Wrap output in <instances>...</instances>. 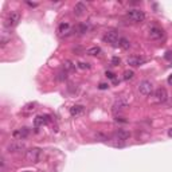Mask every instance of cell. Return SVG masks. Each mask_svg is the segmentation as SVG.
<instances>
[{
  "label": "cell",
  "mask_w": 172,
  "mask_h": 172,
  "mask_svg": "<svg viewBox=\"0 0 172 172\" xmlns=\"http://www.w3.org/2000/svg\"><path fill=\"white\" fill-rule=\"evenodd\" d=\"M126 16H128L129 19H130L132 22H134V23H140V22H144L145 19V13L144 11L141 10H129L128 12H126Z\"/></svg>",
  "instance_id": "obj_1"
},
{
  "label": "cell",
  "mask_w": 172,
  "mask_h": 172,
  "mask_svg": "<svg viewBox=\"0 0 172 172\" xmlns=\"http://www.w3.org/2000/svg\"><path fill=\"white\" fill-rule=\"evenodd\" d=\"M40 156H42V150L39 148H31L26 152V159L30 163H38L40 160Z\"/></svg>",
  "instance_id": "obj_2"
},
{
  "label": "cell",
  "mask_w": 172,
  "mask_h": 172,
  "mask_svg": "<svg viewBox=\"0 0 172 172\" xmlns=\"http://www.w3.org/2000/svg\"><path fill=\"white\" fill-rule=\"evenodd\" d=\"M153 91V85H152V82L150 81H141L140 82V85H139V93L141 94V96H144V97H147V96H149L150 93Z\"/></svg>",
  "instance_id": "obj_3"
},
{
  "label": "cell",
  "mask_w": 172,
  "mask_h": 172,
  "mask_svg": "<svg viewBox=\"0 0 172 172\" xmlns=\"http://www.w3.org/2000/svg\"><path fill=\"white\" fill-rule=\"evenodd\" d=\"M104 42H106V43H110V44H113L114 46L116 43H118V40H120V38H118V34L116 31H108L106 34L104 35Z\"/></svg>",
  "instance_id": "obj_4"
},
{
  "label": "cell",
  "mask_w": 172,
  "mask_h": 172,
  "mask_svg": "<svg viewBox=\"0 0 172 172\" xmlns=\"http://www.w3.org/2000/svg\"><path fill=\"white\" fill-rule=\"evenodd\" d=\"M155 98L157 102L163 104V102H165L168 99V93H167V90L164 87H159L155 90Z\"/></svg>",
  "instance_id": "obj_5"
},
{
  "label": "cell",
  "mask_w": 172,
  "mask_h": 172,
  "mask_svg": "<svg viewBox=\"0 0 172 172\" xmlns=\"http://www.w3.org/2000/svg\"><path fill=\"white\" fill-rule=\"evenodd\" d=\"M24 149V144L22 141H13L7 147V152L10 153H18Z\"/></svg>",
  "instance_id": "obj_6"
},
{
  "label": "cell",
  "mask_w": 172,
  "mask_h": 172,
  "mask_svg": "<svg viewBox=\"0 0 172 172\" xmlns=\"http://www.w3.org/2000/svg\"><path fill=\"white\" fill-rule=\"evenodd\" d=\"M126 63L130 64V66L133 67H137V66H141V64L145 63V58H142V56H129L128 59H126Z\"/></svg>",
  "instance_id": "obj_7"
},
{
  "label": "cell",
  "mask_w": 172,
  "mask_h": 172,
  "mask_svg": "<svg viewBox=\"0 0 172 172\" xmlns=\"http://www.w3.org/2000/svg\"><path fill=\"white\" fill-rule=\"evenodd\" d=\"M50 120H51L50 116H47V114L38 116V117H35V120H34V125L36 126V128H39V126H43V125H46V124H48Z\"/></svg>",
  "instance_id": "obj_8"
},
{
  "label": "cell",
  "mask_w": 172,
  "mask_h": 172,
  "mask_svg": "<svg viewBox=\"0 0 172 172\" xmlns=\"http://www.w3.org/2000/svg\"><path fill=\"white\" fill-rule=\"evenodd\" d=\"M128 101H126V98H124V97H121V98H118L117 101L113 104V110L114 112H117V110H122L125 109V108H128Z\"/></svg>",
  "instance_id": "obj_9"
},
{
  "label": "cell",
  "mask_w": 172,
  "mask_h": 172,
  "mask_svg": "<svg viewBox=\"0 0 172 172\" xmlns=\"http://www.w3.org/2000/svg\"><path fill=\"white\" fill-rule=\"evenodd\" d=\"M19 20H20V15H19V12H11L10 16H8L7 26H8V27L16 26V24L19 23Z\"/></svg>",
  "instance_id": "obj_10"
},
{
  "label": "cell",
  "mask_w": 172,
  "mask_h": 172,
  "mask_svg": "<svg viewBox=\"0 0 172 172\" xmlns=\"http://www.w3.org/2000/svg\"><path fill=\"white\" fill-rule=\"evenodd\" d=\"M163 38V31L157 27H152L149 30V39L152 40H157V39H161Z\"/></svg>",
  "instance_id": "obj_11"
},
{
  "label": "cell",
  "mask_w": 172,
  "mask_h": 172,
  "mask_svg": "<svg viewBox=\"0 0 172 172\" xmlns=\"http://www.w3.org/2000/svg\"><path fill=\"white\" fill-rule=\"evenodd\" d=\"M12 134H13V137H16V139L23 140V139H26V137H28L30 129L28 128H20V129H18V130L13 132Z\"/></svg>",
  "instance_id": "obj_12"
},
{
  "label": "cell",
  "mask_w": 172,
  "mask_h": 172,
  "mask_svg": "<svg viewBox=\"0 0 172 172\" xmlns=\"http://www.w3.org/2000/svg\"><path fill=\"white\" fill-rule=\"evenodd\" d=\"M85 113V108L82 105H74V106L70 108V114L73 117H78V116H82Z\"/></svg>",
  "instance_id": "obj_13"
},
{
  "label": "cell",
  "mask_w": 172,
  "mask_h": 172,
  "mask_svg": "<svg viewBox=\"0 0 172 172\" xmlns=\"http://www.w3.org/2000/svg\"><path fill=\"white\" fill-rule=\"evenodd\" d=\"M114 136H116V139H117V140L125 141L126 139H129V137H130V133H129L128 130H124V129H118V130L114 133Z\"/></svg>",
  "instance_id": "obj_14"
},
{
  "label": "cell",
  "mask_w": 172,
  "mask_h": 172,
  "mask_svg": "<svg viewBox=\"0 0 172 172\" xmlns=\"http://www.w3.org/2000/svg\"><path fill=\"white\" fill-rule=\"evenodd\" d=\"M85 11H86V5L83 4L82 1H79V3H77L75 4V7H74V13L77 16H82L83 13H85Z\"/></svg>",
  "instance_id": "obj_15"
},
{
  "label": "cell",
  "mask_w": 172,
  "mask_h": 172,
  "mask_svg": "<svg viewBox=\"0 0 172 172\" xmlns=\"http://www.w3.org/2000/svg\"><path fill=\"white\" fill-rule=\"evenodd\" d=\"M58 32L62 34V35L70 34V32H71V30H70V24L69 23H62L61 26H59V28H58Z\"/></svg>",
  "instance_id": "obj_16"
},
{
  "label": "cell",
  "mask_w": 172,
  "mask_h": 172,
  "mask_svg": "<svg viewBox=\"0 0 172 172\" xmlns=\"http://www.w3.org/2000/svg\"><path fill=\"white\" fill-rule=\"evenodd\" d=\"M118 46H120L121 48H124V50H128V48L130 47V43H129V40L125 39V38H120V40H118Z\"/></svg>",
  "instance_id": "obj_17"
},
{
  "label": "cell",
  "mask_w": 172,
  "mask_h": 172,
  "mask_svg": "<svg viewBox=\"0 0 172 172\" xmlns=\"http://www.w3.org/2000/svg\"><path fill=\"white\" fill-rule=\"evenodd\" d=\"M99 53H101V48L97 47V46H94V47H90L89 50H86V54H87V55H98Z\"/></svg>",
  "instance_id": "obj_18"
},
{
  "label": "cell",
  "mask_w": 172,
  "mask_h": 172,
  "mask_svg": "<svg viewBox=\"0 0 172 172\" xmlns=\"http://www.w3.org/2000/svg\"><path fill=\"white\" fill-rule=\"evenodd\" d=\"M74 64H73L71 61H64L63 63V70H66V71H71V70H74Z\"/></svg>",
  "instance_id": "obj_19"
},
{
  "label": "cell",
  "mask_w": 172,
  "mask_h": 172,
  "mask_svg": "<svg viewBox=\"0 0 172 172\" xmlns=\"http://www.w3.org/2000/svg\"><path fill=\"white\" fill-rule=\"evenodd\" d=\"M67 78V71L66 70H62L61 73H58V77H56V79L58 81H64Z\"/></svg>",
  "instance_id": "obj_20"
},
{
  "label": "cell",
  "mask_w": 172,
  "mask_h": 172,
  "mask_svg": "<svg viewBox=\"0 0 172 172\" xmlns=\"http://www.w3.org/2000/svg\"><path fill=\"white\" fill-rule=\"evenodd\" d=\"M133 75H134V73L132 71V70H126V71L124 73V79H125V81L132 79V78H133Z\"/></svg>",
  "instance_id": "obj_21"
},
{
  "label": "cell",
  "mask_w": 172,
  "mask_h": 172,
  "mask_svg": "<svg viewBox=\"0 0 172 172\" xmlns=\"http://www.w3.org/2000/svg\"><path fill=\"white\" fill-rule=\"evenodd\" d=\"M77 31H78V34H85V32L87 31V26H86V24H79V26L77 27Z\"/></svg>",
  "instance_id": "obj_22"
},
{
  "label": "cell",
  "mask_w": 172,
  "mask_h": 172,
  "mask_svg": "<svg viewBox=\"0 0 172 172\" xmlns=\"http://www.w3.org/2000/svg\"><path fill=\"white\" fill-rule=\"evenodd\" d=\"M120 62H121V59L117 58V56H113V58H112V64H113V66H118Z\"/></svg>",
  "instance_id": "obj_23"
},
{
  "label": "cell",
  "mask_w": 172,
  "mask_h": 172,
  "mask_svg": "<svg viewBox=\"0 0 172 172\" xmlns=\"http://www.w3.org/2000/svg\"><path fill=\"white\" fill-rule=\"evenodd\" d=\"M78 67H79V69H89V63H85V62H79V63H78Z\"/></svg>",
  "instance_id": "obj_24"
},
{
  "label": "cell",
  "mask_w": 172,
  "mask_h": 172,
  "mask_svg": "<svg viewBox=\"0 0 172 172\" xmlns=\"http://www.w3.org/2000/svg\"><path fill=\"white\" fill-rule=\"evenodd\" d=\"M114 120L117 121V122H124V124H125V122H128V121H126V120H125V118H124V117H118V116H117V117L114 118Z\"/></svg>",
  "instance_id": "obj_25"
},
{
  "label": "cell",
  "mask_w": 172,
  "mask_h": 172,
  "mask_svg": "<svg viewBox=\"0 0 172 172\" xmlns=\"http://www.w3.org/2000/svg\"><path fill=\"white\" fill-rule=\"evenodd\" d=\"M105 75H106L108 78H110V79H114V74H113L112 71H106V73H105Z\"/></svg>",
  "instance_id": "obj_26"
},
{
  "label": "cell",
  "mask_w": 172,
  "mask_h": 172,
  "mask_svg": "<svg viewBox=\"0 0 172 172\" xmlns=\"http://www.w3.org/2000/svg\"><path fill=\"white\" fill-rule=\"evenodd\" d=\"M101 90H105V89H108L109 87V85H106V83H99V86H98Z\"/></svg>",
  "instance_id": "obj_27"
},
{
  "label": "cell",
  "mask_w": 172,
  "mask_h": 172,
  "mask_svg": "<svg viewBox=\"0 0 172 172\" xmlns=\"http://www.w3.org/2000/svg\"><path fill=\"white\" fill-rule=\"evenodd\" d=\"M165 59H168V61H172V53H171V51H168V53L165 54Z\"/></svg>",
  "instance_id": "obj_28"
},
{
  "label": "cell",
  "mask_w": 172,
  "mask_h": 172,
  "mask_svg": "<svg viewBox=\"0 0 172 172\" xmlns=\"http://www.w3.org/2000/svg\"><path fill=\"white\" fill-rule=\"evenodd\" d=\"M34 106H35V105H34V104H30V105H27V106H26V108H27V110H34V109H35V108H34Z\"/></svg>",
  "instance_id": "obj_29"
},
{
  "label": "cell",
  "mask_w": 172,
  "mask_h": 172,
  "mask_svg": "<svg viewBox=\"0 0 172 172\" xmlns=\"http://www.w3.org/2000/svg\"><path fill=\"white\" fill-rule=\"evenodd\" d=\"M27 4H28L30 7H38V3H31V1H27Z\"/></svg>",
  "instance_id": "obj_30"
},
{
  "label": "cell",
  "mask_w": 172,
  "mask_h": 172,
  "mask_svg": "<svg viewBox=\"0 0 172 172\" xmlns=\"http://www.w3.org/2000/svg\"><path fill=\"white\" fill-rule=\"evenodd\" d=\"M168 83H169V85H172V74L168 77Z\"/></svg>",
  "instance_id": "obj_31"
},
{
  "label": "cell",
  "mask_w": 172,
  "mask_h": 172,
  "mask_svg": "<svg viewBox=\"0 0 172 172\" xmlns=\"http://www.w3.org/2000/svg\"><path fill=\"white\" fill-rule=\"evenodd\" d=\"M168 136H169V137H172V128L168 130Z\"/></svg>",
  "instance_id": "obj_32"
}]
</instances>
